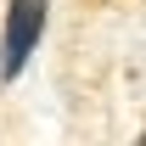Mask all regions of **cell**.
<instances>
[{"mask_svg": "<svg viewBox=\"0 0 146 146\" xmlns=\"http://www.w3.org/2000/svg\"><path fill=\"white\" fill-rule=\"evenodd\" d=\"M135 146H146V129H141V141H135Z\"/></svg>", "mask_w": 146, "mask_h": 146, "instance_id": "7a4b0ae2", "label": "cell"}, {"mask_svg": "<svg viewBox=\"0 0 146 146\" xmlns=\"http://www.w3.org/2000/svg\"><path fill=\"white\" fill-rule=\"evenodd\" d=\"M45 23H51V0H11L6 6V23H0V84H11L28 68V56L45 39Z\"/></svg>", "mask_w": 146, "mask_h": 146, "instance_id": "6da1fadb", "label": "cell"}]
</instances>
